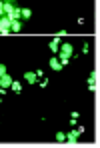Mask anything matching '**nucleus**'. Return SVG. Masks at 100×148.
Listing matches in <instances>:
<instances>
[{
  "mask_svg": "<svg viewBox=\"0 0 100 148\" xmlns=\"http://www.w3.org/2000/svg\"><path fill=\"white\" fill-rule=\"evenodd\" d=\"M58 50H60V54H64V56H68V58H70V56H74V46H72L70 42H64Z\"/></svg>",
  "mask_w": 100,
  "mask_h": 148,
  "instance_id": "nucleus-1",
  "label": "nucleus"
},
{
  "mask_svg": "<svg viewBox=\"0 0 100 148\" xmlns=\"http://www.w3.org/2000/svg\"><path fill=\"white\" fill-rule=\"evenodd\" d=\"M78 138H80V132H78V130H72V132L66 134V142H70V144L78 142Z\"/></svg>",
  "mask_w": 100,
  "mask_h": 148,
  "instance_id": "nucleus-2",
  "label": "nucleus"
},
{
  "mask_svg": "<svg viewBox=\"0 0 100 148\" xmlns=\"http://www.w3.org/2000/svg\"><path fill=\"white\" fill-rule=\"evenodd\" d=\"M24 80L28 82V84H36V82H38V76H36V72H32V70H28V72L24 74Z\"/></svg>",
  "mask_w": 100,
  "mask_h": 148,
  "instance_id": "nucleus-3",
  "label": "nucleus"
},
{
  "mask_svg": "<svg viewBox=\"0 0 100 148\" xmlns=\"http://www.w3.org/2000/svg\"><path fill=\"white\" fill-rule=\"evenodd\" d=\"M14 8H16L14 0H4V14H10V12H12Z\"/></svg>",
  "mask_w": 100,
  "mask_h": 148,
  "instance_id": "nucleus-4",
  "label": "nucleus"
},
{
  "mask_svg": "<svg viewBox=\"0 0 100 148\" xmlns=\"http://www.w3.org/2000/svg\"><path fill=\"white\" fill-rule=\"evenodd\" d=\"M50 68H52V70H56V72H60L64 66L60 64V60H58V58H50Z\"/></svg>",
  "mask_w": 100,
  "mask_h": 148,
  "instance_id": "nucleus-5",
  "label": "nucleus"
},
{
  "mask_svg": "<svg viewBox=\"0 0 100 148\" xmlns=\"http://www.w3.org/2000/svg\"><path fill=\"white\" fill-rule=\"evenodd\" d=\"M10 84H12V78H10L8 74L0 76V86H2V88H10Z\"/></svg>",
  "mask_w": 100,
  "mask_h": 148,
  "instance_id": "nucleus-6",
  "label": "nucleus"
},
{
  "mask_svg": "<svg viewBox=\"0 0 100 148\" xmlns=\"http://www.w3.org/2000/svg\"><path fill=\"white\" fill-rule=\"evenodd\" d=\"M8 16H10L12 20H20V18H22V8H18V6H16V8L8 14Z\"/></svg>",
  "mask_w": 100,
  "mask_h": 148,
  "instance_id": "nucleus-7",
  "label": "nucleus"
},
{
  "mask_svg": "<svg viewBox=\"0 0 100 148\" xmlns=\"http://www.w3.org/2000/svg\"><path fill=\"white\" fill-rule=\"evenodd\" d=\"M20 30H22V22H20V20H12L10 32H20Z\"/></svg>",
  "mask_w": 100,
  "mask_h": 148,
  "instance_id": "nucleus-8",
  "label": "nucleus"
},
{
  "mask_svg": "<svg viewBox=\"0 0 100 148\" xmlns=\"http://www.w3.org/2000/svg\"><path fill=\"white\" fill-rule=\"evenodd\" d=\"M58 46H60V36H56V38L50 42V50H52V52H58Z\"/></svg>",
  "mask_w": 100,
  "mask_h": 148,
  "instance_id": "nucleus-9",
  "label": "nucleus"
},
{
  "mask_svg": "<svg viewBox=\"0 0 100 148\" xmlns=\"http://www.w3.org/2000/svg\"><path fill=\"white\" fill-rule=\"evenodd\" d=\"M10 88H12V90H14L16 94H18V92H22V84H20L18 80H12V84H10Z\"/></svg>",
  "mask_w": 100,
  "mask_h": 148,
  "instance_id": "nucleus-10",
  "label": "nucleus"
},
{
  "mask_svg": "<svg viewBox=\"0 0 100 148\" xmlns=\"http://www.w3.org/2000/svg\"><path fill=\"white\" fill-rule=\"evenodd\" d=\"M56 142H66V134L64 132H56Z\"/></svg>",
  "mask_w": 100,
  "mask_h": 148,
  "instance_id": "nucleus-11",
  "label": "nucleus"
},
{
  "mask_svg": "<svg viewBox=\"0 0 100 148\" xmlns=\"http://www.w3.org/2000/svg\"><path fill=\"white\" fill-rule=\"evenodd\" d=\"M58 60H60V64H62V66H66V64L70 62V58H68V56H64V54H60V58H58Z\"/></svg>",
  "mask_w": 100,
  "mask_h": 148,
  "instance_id": "nucleus-12",
  "label": "nucleus"
},
{
  "mask_svg": "<svg viewBox=\"0 0 100 148\" xmlns=\"http://www.w3.org/2000/svg\"><path fill=\"white\" fill-rule=\"evenodd\" d=\"M30 16H32V14H30V10H28V8H22V20H28Z\"/></svg>",
  "mask_w": 100,
  "mask_h": 148,
  "instance_id": "nucleus-13",
  "label": "nucleus"
},
{
  "mask_svg": "<svg viewBox=\"0 0 100 148\" xmlns=\"http://www.w3.org/2000/svg\"><path fill=\"white\" fill-rule=\"evenodd\" d=\"M78 116H80L78 112H72V114H70V122H72V124H76V120H78Z\"/></svg>",
  "mask_w": 100,
  "mask_h": 148,
  "instance_id": "nucleus-14",
  "label": "nucleus"
},
{
  "mask_svg": "<svg viewBox=\"0 0 100 148\" xmlns=\"http://www.w3.org/2000/svg\"><path fill=\"white\" fill-rule=\"evenodd\" d=\"M88 82H96V70H92L90 76H88Z\"/></svg>",
  "mask_w": 100,
  "mask_h": 148,
  "instance_id": "nucleus-15",
  "label": "nucleus"
},
{
  "mask_svg": "<svg viewBox=\"0 0 100 148\" xmlns=\"http://www.w3.org/2000/svg\"><path fill=\"white\" fill-rule=\"evenodd\" d=\"M6 72H8V68H6V64H0V76H4Z\"/></svg>",
  "mask_w": 100,
  "mask_h": 148,
  "instance_id": "nucleus-16",
  "label": "nucleus"
},
{
  "mask_svg": "<svg viewBox=\"0 0 100 148\" xmlns=\"http://www.w3.org/2000/svg\"><path fill=\"white\" fill-rule=\"evenodd\" d=\"M88 90L94 92V90H96V82H88Z\"/></svg>",
  "mask_w": 100,
  "mask_h": 148,
  "instance_id": "nucleus-17",
  "label": "nucleus"
},
{
  "mask_svg": "<svg viewBox=\"0 0 100 148\" xmlns=\"http://www.w3.org/2000/svg\"><path fill=\"white\" fill-rule=\"evenodd\" d=\"M4 14V0H0V16Z\"/></svg>",
  "mask_w": 100,
  "mask_h": 148,
  "instance_id": "nucleus-18",
  "label": "nucleus"
},
{
  "mask_svg": "<svg viewBox=\"0 0 100 148\" xmlns=\"http://www.w3.org/2000/svg\"><path fill=\"white\" fill-rule=\"evenodd\" d=\"M82 52H84V54H88V52H90V46H88V44H84V48H82Z\"/></svg>",
  "mask_w": 100,
  "mask_h": 148,
  "instance_id": "nucleus-19",
  "label": "nucleus"
},
{
  "mask_svg": "<svg viewBox=\"0 0 100 148\" xmlns=\"http://www.w3.org/2000/svg\"><path fill=\"white\" fill-rule=\"evenodd\" d=\"M0 32H2V22H0Z\"/></svg>",
  "mask_w": 100,
  "mask_h": 148,
  "instance_id": "nucleus-20",
  "label": "nucleus"
}]
</instances>
